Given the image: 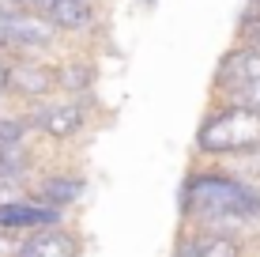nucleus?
<instances>
[{
  "label": "nucleus",
  "mask_w": 260,
  "mask_h": 257,
  "mask_svg": "<svg viewBox=\"0 0 260 257\" xmlns=\"http://www.w3.org/2000/svg\"><path fill=\"white\" fill-rule=\"evenodd\" d=\"M200 152L208 155H245L260 148V113L249 106H234L230 102L222 113L204 121L200 129Z\"/></svg>",
  "instance_id": "1"
},
{
  "label": "nucleus",
  "mask_w": 260,
  "mask_h": 257,
  "mask_svg": "<svg viewBox=\"0 0 260 257\" xmlns=\"http://www.w3.org/2000/svg\"><path fill=\"white\" fill-rule=\"evenodd\" d=\"M53 38H57V26L46 15L0 4V46L4 49H46L53 46Z\"/></svg>",
  "instance_id": "2"
},
{
  "label": "nucleus",
  "mask_w": 260,
  "mask_h": 257,
  "mask_svg": "<svg viewBox=\"0 0 260 257\" xmlns=\"http://www.w3.org/2000/svg\"><path fill=\"white\" fill-rule=\"evenodd\" d=\"M8 91L23 95V99H46L57 91V68L42 65V61H15L8 65Z\"/></svg>",
  "instance_id": "3"
},
{
  "label": "nucleus",
  "mask_w": 260,
  "mask_h": 257,
  "mask_svg": "<svg viewBox=\"0 0 260 257\" xmlns=\"http://www.w3.org/2000/svg\"><path fill=\"white\" fill-rule=\"evenodd\" d=\"M15 257H79V242L68 231L46 227V231L30 235L26 242H19V253Z\"/></svg>",
  "instance_id": "4"
},
{
  "label": "nucleus",
  "mask_w": 260,
  "mask_h": 257,
  "mask_svg": "<svg viewBox=\"0 0 260 257\" xmlns=\"http://www.w3.org/2000/svg\"><path fill=\"white\" fill-rule=\"evenodd\" d=\"M249 79H260V53L249 49V46H241V49H234V53H230V57L219 65V76H215V83L226 91V87L249 83Z\"/></svg>",
  "instance_id": "5"
},
{
  "label": "nucleus",
  "mask_w": 260,
  "mask_h": 257,
  "mask_svg": "<svg viewBox=\"0 0 260 257\" xmlns=\"http://www.w3.org/2000/svg\"><path fill=\"white\" fill-rule=\"evenodd\" d=\"M38 125L49 132L53 140H68L83 129V110L76 102H60V106H46L38 113Z\"/></svg>",
  "instance_id": "6"
},
{
  "label": "nucleus",
  "mask_w": 260,
  "mask_h": 257,
  "mask_svg": "<svg viewBox=\"0 0 260 257\" xmlns=\"http://www.w3.org/2000/svg\"><path fill=\"white\" fill-rule=\"evenodd\" d=\"M46 19L57 31H83V26L94 23V4L91 0H53Z\"/></svg>",
  "instance_id": "7"
},
{
  "label": "nucleus",
  "mask_w": 260,
  "mask_h": 257,
  "mask_svg": "<svg viewBox=\"0 0 260 257\" xmlns=\"http://www.w3.org/2000/svg\"><path fill=\"white\" fill-rule=\"evenodd\" d=\"M177 257H241V246L222 231H208V235H196L189 242H181Z\"/></svg>",
  "instance_id": "8"
},
{
  "label": "nucleus",
  "mask_w": 260,
  "mask_h": 257,
  "mask_svg": "<svg viewBox=\"0 0 260 257\" xmlns=\"http://www.w3.org/2000/svg\"><path fill=\"white\" fill-rule=\"evenodd\" d=\"M57 212L46 205H0V227L4 231H23V227H38V223H53Z\"/></svg>",
  "instance_id": "9"
},
{
  "label": "nucleus",
  "mask_w": 260,
  "mask_h": 257,
  "mask_svg": "<svg viewBox=\"0 0 260 257\" xmlns=\"http://www.w3.org/2000/svg\"><path fill=\"white\" fill-rule=\"evenodd\" d=\"M42 201L53 208H60V205H72V201H79L83 197V182L79 178H49V182H42Z\"/></svg>",
  "instance_id": "10"
},
{
  "label": "nucleus",
  "mask_w": 260,
  "mask_h": 257,
  "mask_svg": "<svg viewBox=\"0 0 260 257\" xmlns=\"http://www.w3.org/2000/svg\"><path fill=\"white\" fill-rule=\"evenodd\" d=\"M91 79H94V68L91 65H64V68H57V87H64V91H87L91 87Z\"/></svg>",
  "instance_id": "11"
},
{
  "label": "nucleus",
  "mask_w": 260,
  "mask_h": 257,
  "mask_svg": "<svg viewBox=\"0 0 260 257\" xmlns=\"http://www.w3.org/2000/svg\"><path fill=\"white\" fill-rule=\"evenodd\" d=\"M226 95H230V102H234V106H249V110L260 113V79L234 83V87H226Z\"/></svg>",
  "instance_id": "12"
},
{
  "label": "nucleus",
  "mask_w": 260,
  "mask_h": 257,
  "mask_svg": "<svg viewBox=\"0 0 260 257\" xmlns=\"http://www.w3.org/2000/svg\"><path fill=\"white\" fill-rule=\"evenodd\" d=\"M241 38H245L249 49L260 53V15H245V23H241Z\"/></svg>",
  "instance_id": "13"
},
{
  "label": "nucleus",
  "mask_w": 260,
  "mask_h": 257,
  "mask_svg": "<svg viewBox=\"0 0 260 257\" xmlns=\"http://www.w3.org/2000/svg\"><path fill=\"white\" fill-rule=\"evenodd\" d=\"M4 91H8V61L0 57V95H4Z\"/></svg>",
  "instance_id": "14"
},
{
  "label": "nucleus",
  "mask_w": 260,
  "mask_h": 257,
  "mask_svg": "<svg viewBox=\"0 0 260 257\" xmlns=\"http://www.w3.org/2000/svg\"><path fill=\"white\" fill-rule=\"evenodd\" d=\"M0 182H8V174H4V166H0Z\"/></svg>",
  "instance_id": "15"
},
{
  "label": "nucleus",
  "mask_w": 260,
  "mask_h": 257,
  "mask_svg": "<svg viewBox=\"0 0 260 257\" xmlns=\"http://www.w3.org/2000/svg\"><path fill=\"white\" fill-rule=\"evenodd\" d=\"M0 57H4V46H0Z\"/></svg>",
  "instance_id": "16"
},
{
  "label": "nucleus",
  "mask_w": 260,
  "mask_h": 257,
  "mask_svg": "<svg viewBox=\"0 0 260 257\" xmlns=\"http://www.w3.org/2000/svg\"><path fill=\"white\" fill-rule=\"evenodd\" d=\"M256 4H260V0H256Z\"/></svg>",
  "instance_id": "17"
}]
</instances>
